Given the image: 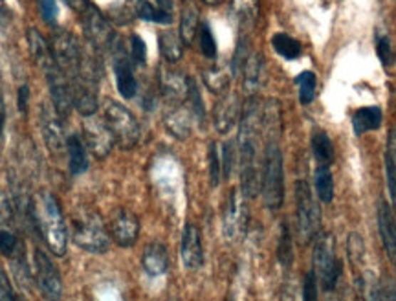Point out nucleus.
<instances>
[{
    "mask_svg": "<svg viewBox=\"0 0 396 301\" xmlns=\"http://www.w3.org/2000/svg\"><path fill=\"white\" fill-rule=\"evenodd\" d=\"M83 136H85L86 147L90 149L95 158H107L110 150L116 146L113 131L108 129L105 120H95V118H86L83 123Z\"/></svg>",
    "mask_w": 396,
    "mask_h": 301,
    "instance_id": "obj_12",
    "label": "nucleus"
},
{
    "mask_svg": "<svg viewBox=\"0 0 396 301\" xmlns=\"http://www.w3.org/2000/svg\"><path fill=\"white\" fill-rule=\"evenodd\" d=\"M347 250H349V257H350V262H353V267L354 268L362 267L363 257H365V248H363L362 237L358 235V233H350Z\"/></svg>",
    "mask_w": 396,
    "mask_h": 301,
    "instance_id": "obj_42",
    "label": "nucleus"
},
{
    "mask_svg": "<svg viewBox=\"0 0 396 301\" xmlns=\"http://www.w3.org/2000/svg\"><path fill=\"white\" fill-rule=\"evenodd\" d=\"M158 81L160 91L169 103L182 105L189 96V78H185L180 70L172 68L171 63L160 66Z\"/></svg>",
    "mask_w": 396,
    "mask_h": 301,
    "instance_id": "obj_14",
    "label": "nucleus"
},
{
    "mask_svg": "<svg viewBox=\"0 0 396 301\" xmlns=\"http://www.w3.org/2000/svg\"><path fill=\"white\" fill-rule=\"evenodd\" d=\"M312 272L323 290L332 292L341 275V262L336 255V243L330 233L319 232L314 239Z\"/></svg>",
    "mask_w": 396,
    "mask_h": 301,
    "instance_id": "obj_3",
    "label": "nucleus"
},
{
    "mask_svg": "<svg viewBox=\"0 0 396 301\" xmlns=\"http://www.w3.org/2000/svg\"><path fill=\"white\" fill-rule=\"evenodd\" d=\"M182 262L187 270H198L204 265V248L200 230L193 223H187L182 233L180 245Z\"/></svg>",
    "mask_w": 396,
    "mask_h": 301,
    "instance_id": "obj_17",
    "label": "nucleus"
},
{
    "mask_svg": "<svg viewBox=\"0 0 396 301\" xmlns=\"http://www.w3.org/2000/svg\"><path fill=\"white\" fill-rule=\"evenodd\" d=\"M193 120L194 114L193 111L185 108L184 105H174L172 111H169L164 118L165 129L172 134L178 140H185V138L191 136V131H193Z\"/></svg>",
    "mask_w": 396,
    "mask_h": 301,
    "instance_id": "obj_19",
    "label": "nucleus"
},
{
    "mask_svg": "<svg viewBox=\"0 0 396 301\" xmlns=\"http://www.w3.org/2000/svg\"><path fill=\"white\" fill-rule=\"evenodd\" d=\"M158 44L162 57H164L167 63H171V65L178 63V61L182 59V56H184V41H182L178 31H162L158 37Z\"/></svg>",
    "mask_w": 396,
    "mask_h": 301,
    "instance_id": "obj_26",
    "label": "nucleus"
},
{
    "mask_svg": "<svg viewBox=\"0 0 396 301\" xmlns=\"http://www.w3.org/2000/svg\"><path fill=\"white\" fill-rule=\"evenodd\" d=\"M281 301H303V285L296 277H286L281 290Z\"/></svg>",
    "mask_w": 396,
    "mask_h": 301,
    "instance_id": "obj_43",
    "label": "nucleus"
},
{
    "mask_svg": "<svg viewBox=\"0 0 396 301\" xmlns=\"http://www.w3.org/2000/svg\"><path fill=\"white\" fill-rule=\"evenodd\" d=\"M207 162H209V178H212V185L217 188L222 180V160H220L219 143L212 142L209 146V153H207Z\"/></svg>",
    "mask_w": 396,
    "mask_h": 301,
    "instance_id": "obj_39",
    "label": "nucleus"
},
{
    "mask_svg": "<svg viewBox=\"0 0 396 301\" xmlns=\"http://www.w3.org/2000/svg\"><path fill=\"white\" fill-rule=\"evenodd\" d=\"M142 267L152 277L164 275L169 268V254L165 245H162L158 241L147 245V248L143 250Z\"/></svg>",
    "mask_w": 396,
    "mask_h": 301,
    "instance_id": "obj_20",
    "label": "nucleus"
},
{
    "mask_svg": "<svg viewBox=\"0 0 396 301\" xmlns=\"http://www.w3.org/2000/svg\"><path fill=\"white\" fill-rule=\"evenodd\" d=\"M17 301H24V300H19V297H17Z\"/></svg>",
    "mask_w": 396,
    "mask_h": 301,
    "instance_id": "obj_60",
    "label": "nucleus"
},
{
    "mask_svg": "<svg viewBox=\"0 0 396 301\" xmlns=\"http://www.w3.org/2000/svg\"><path fill=\"white\" fill-rule=\"evenodd\" d=\"M28 101H30V88H28V85H22L19 88V111L22 114L28 112Z\"/></svg>",
    "mask_w": 396,
    "mask_h": 301,
    "instance_id": "obj_51",
    "label": "nucleus"
},
{
    "mask_svg": "<svg viewBox=\"0 0 396 301\" xmlns=\"http://www.w3.org/2000/svg\"><path fill=\"white\" fill-rule=\"evenodd\" d=\"M380 292H382L383 301H396V288L391 285H380Z\"/></svg>",
    "mask_w": 396,
    "mask_h": 301,
    "instance_id": "obj_52",
    "label": "nucleus"
},
{
    "mask_svg": "<svg viewBox=\"0 0 396 301\" xmlns=\"http://www.w3.org/2000/svg\"><path fill=\"white\" fill-rule=\"evenodd\" d=\"M198 30H200V15H198V9L191 4L185 6L180 19V31H178L184 44L191 46V44L194 43V39L198 37Z\"/></svg>",
    "mask_w": 396,
    "mask_h": 301,
    "instance_id": "obj_28",
    "label": "nucleus"
},
{
    "mask_svg": "<svg viewBox=\"0 0 396 301\" xmlns=\"http://www.w3.org/2000/svg\"><path fill=\"white\" fill-rule=\"evenodd\" d=\"M233 11L237 15L242 30H251L259 17V0H233Z\"/></svg>",
    "mask_w": 396,
    "mask_h": 301,
    "instance_id": "obj_29",
    "label": "nucleus"
},
{
    "mask_svg": "<svg viewBox=\"0 0 396 301\" xmlns=\"http://www.w3.org/2000/svg\"><path fill=\"white\" fill-rule=\"evenodd\" d=\"M277 259L284 268H292L293 262V241L288 223H283L279 235V246H277Z\"/></svg>",
    "mask_w": 396,
    "mask_h": 301,
    "instance_id": "obj_34",
    "label": "nucleus"
},
{
    "mask_svg": "<svg viewBox=\"0 0 396 301\" xmlns=\"http://www.w3.org/2000/svg\"><path fill=\"white\" fill-rule=\"evenodd\" d=\"M4 125H6V103H4V94L0 91V136L4 133Z\"/></svg>",
    "mask_w": 396,
    "mask_h": 301,
    "instance_id": "obj_53",
    "label": "nucleus"
},
{
    "mask_svg": "<svg viewBox=\"0 0 396 301\" xmlns=\"http://www.w3.org/2000/svg\"><path fill=\"white\" fill-rule=\"evenodd\" d=\"M198 44H200V52L207 57V59H215L217 57V41L213 37V31L209 24L202 22L200 30H198Z\"/></svg>",
    "mask_w": 396,
    "mask_h": 301,
    "instance_id": "obj_38",
    "label": "nucleus"
},
{
    "mask_svg": "<svg viewBox=\"0 0 396 301\" xmlns=\"http://www.w3.org/2000/svg\"><path fill=\"white\" fill-rule=\"evenodd\" d=\"M376 53H378V59L382 61V65L385 66V68H391V66L395 65L396 56L387 35L380 34L378 37H376Z\"/></svg>",
    "mask_w": 396,
    "mask_h": 301,
    "instance_id": "obj_40",
    "label": "nucleus"
},
{
    "mask_svg": "<svg viewBox=\"0 0 396 301\" xmlns=\"http://www.w3.org/2000/svg\"><path fill=\"white\" fill-rule=\"evenodd\" d=\"M108 233L110 239H114L118 246L121 248H130L136 245L140 237V219L136 213L130 210L120 208L110 217V224H108Z\"/></svg>",
    "mask_w": 396,
    "mask_h": 301,
    "instance_id": "obj_11",
    "label": "nucleus"
},
{
    "mask_svg": "<svg viewBox=\"0 0 396 301\" xmlns=\"http://www.w3.org/2000/svg\"><path fill=\"white\" fill-rule=\"evenodd\" d=\"M169 301H178V300H174V297H171V300H169Z\"/></svg>",
    "mask_w": 396,
    "mask_h": 301,
    "instance_id": "obj_59",
    "label": "nucleus"
},
{
    "mask_svg": "<svg viewBox=\"0 0 396 301\" xmlns=\"http://www.w3.org/2000/svg\"><path fill=\"white\" fill-rule=\"evenodd\" d=\"M296 85L299 88V101L303 105H311L316 98V85H318V79H316L314 72H301L296 78Z\"/></svg>",
    "mask_w": 396,
    "mask_h": 301,
    "instance_id": "obj_36",
    "label": "nucleus"
},
{
    "mask_svg": "<svg viewBox=\"0 0 396 301\" xmlns=\"http://www.w3.org/2000/svg\"><path fill=\"white\" fill-rule=\"evenodd\" d=\"M246 198L239 195L237 190H231L226 200L224 213H222V230L229 241L239 237L246 226Z\"/></svg>",
    "mask_w": 396,
    "mask_h": 301,
    "instance_id": "obj_16",
    "label": "nucleus"
},
{
    "mask_svg": "<svg viewBox=\"0 0 396 301\" xmlns=\"http://www.w3.org/2000/svg\"><path fill=\"white\" fill-rule=\"evenodd\" d=\"M316 193L325 204H330L334 200V177L328 165H319L316 169Z\"/></svg>",
    "mask_w": 396,
    "mask_h": 301,
    "instance_id": "obj_32",
    "label": "nucleus"
},
{
    "mask_svg": "<svg viewBox=\"0 0 396 301\" xmlns=\"http://www.w3.org/2000/svg\"><path fill=\"white\" fill-rule=\"evenodd\" d=\"M156 4V8H160V9H164V11H167V14H171L172 11V0H155Z\"/></svg>",
    "mask_w": 396,
    "mask_h": 301,
    "instance_id": "obj_55",
    "label": "nucleus"
},
{
    "mask_svg": "<svg viewBox=\"0 0 396 301\" xmlns=\"http://www.w3.org/2000/svg\"><path fill=\"white\" fill-rule=\"evenodd\" d=\"M271 46L284 59L293 61L297 57H301L303 46L299 41H296L293 37H290L288 34H276L271 37Z\"/></svg>",
    "mask_w": 396,
    "mask_h": 301,
    "instance_id": "obj_31",
    "label": "nucleus"
},
{
    "mask_svg": "<svg viewBox=\"0 0 396 301\" xmlns=\"http://www.w3.org/2000/svg\"><path fill=\"white\" fill-rule=\"evenodd\" d=\"M233 70L226 65H213L204 70L202 79L206 86L213 94H224L228 92L229 81H231Z\"/></svg>",
    "mask_w": 396,
    "mask_h": 301,
    "instance_id": "obj_27",
    "label": "nucleus"
},
{
    "mask_svg": "<svg viewBox=\"0 0 396 301\" xmlns=\"http://www.w3.org/2000/svg\"><path fill=\"white\" fill-rule=\"evenodd\" d=\"M383 114L380 107H362L354 112L353 116V131L356 136L370 133V131L380 129L382 125Z\"/></svg>",
    "mask_w": 396,
    "mask_h": 301,
    "instance_id": "obj_23",
    "label": "nucleus"
},
{
    "mask_svg": "<svg viewBox=\"0 0 396 301\" xmlns=\"http://www.w3.org/2000/svg\"><path fill=\"white\" fill-rule=\"evenodd\" d=\"M389 160H391L392 164L396 168V129L389 131V136H387V153H385Z\"/></svg>",
    "mask_w": 396,
    "mask_h": 301,
    "instance_id": "obj_50",
    "label": "nucleus"
},
{
    "mask_svg": "<svg viewBox=\"0 0 396 301\" xmlns=\"http://www.w3.org/2000/svg\"><path fill=\"white\" fill-rule=\"evenodd\" d=\"M81 21L83 30L86 34V39L90 41L95 50H105V48H113L114 34L113 28L108 24L107 19L99 14V9L94 4L86 2L85 8L81 9Z\"/></svg>",
    "mask_w": 396,
    "mask_h": 301,
    "instance_id": "obj_9",
    "label": "nucleus"
},
{
    "mask_svg": "<svg viewBox=\"0 0 396 301\" xmlns=\"http://www.w3.org/2000/svg\"><path fill=\"white\" fill-rule=\"evenodd\" d=\"M385 177H387V188H389V197H391L392 210H395L396 213V168L387 156H385Z\"/></svg>",
    "mask_w": 396,
    "mask_h": 301,
    "instance_id": "obj_46",
    "label": "nucleus"
},
{
    "mask_svg": "<svg viewBox=\"0 0 396 301\" xmlns=\"http://www.w3.org/2000/svg\"><path fill=\"white\" fill-rule=\"evenodd\" d=\"M66 156H68V171L72 175H81L88 168V156H86L85 143L78 134L66 138Z\"/></svg>",
    "mask_w": 396,
    "mask_h": 301,
    "instance_id": "obj_25",
    "label": "nucleus"
},
{
    "mask_svg": "<svg viewBox=\"0 0 396 301\" xmlns=\"http://www.w3.org/2000/svg\"><path fill=\"white\" fill-rule=\"evenodd\" d=\"M328 301H338V300H328Z\"/></svg>",
    "mask_w": 396,
    "mask_h": 301,
    "instance_id": "obj_61",
    "label": "nucleus"
},
{
    "mask_svg": "<svg viewBox=\"0 0 396 301\" xmlns=\"http://www.w3.org/2000/svg\"><path fill=\"white\" fill-rule=\"evenodd\" d=\"M21 252H24L21 239L11 230H0V254L11 259L21 254Z\"/></svg>",
    "mask_w": 396,
    "mask_h": 301,
    "instance_id": "obj_37",
    "label": "nucleus"
},
{
    "mask_svg": "<svg viewBox=\"0 0 396 301\" xmlns=\"http://www.w3.org/2000/svg\"><path fill=\"white\" fill-rule=\"evenodd\" d=\"M35 265V283L39 287L41 294L46 301H61L63 297V280L57 267L48 257L44 250L35 248L33 252Z\"/></svg>",
    "mask_w": 396,
    "mask_h": 301,
    "instance_id": "obj_7",
    "label": "nucleus"
},
{
    "mask_svg": "<svg viewBox=\"0 0 396 301\" xmlns=\"http://www.w3.org/2000/svg\"><path fill=\"white\" fill-rule=\"evenodd\" d=\"M41 14H43L44 22L53 26L57 22V15H59L57 0H41Z\"/></svg>",
    "mask_w": 396,
    "mask_h": 301,
    "instance_id": "obj_47",
    "label": "nucleus"
},
{
    "mask_svg": "<svg viewBox=\"0 0 396 301\" xmlns=\"http://www.w3.org/2000/svg\"><path fill=\"white\" fill-rule=\"evenodd\" d=\"M103 118L121 149L130 150L136 147V143L140 142V125L125 105L118 103L114 99H105Z\"/></svg>",
    "mask_w": 396,
    "mask_h": 301,
    "instance_id": "obj_5",
    "label": "nucleus"
},
{
    "mask_svg": "<svg viewBox=\"0 0 396 301\" xmlns=\"http://www.w3.org/2000/svg\"><path fill=\"white\" fill-rule=\"evenodd\" d=\"M134 11L142 21L147 22H156V24H171L172 15L164 11V9L156 8V6L149 4L147 0H136L134 4Z\"/></svg>",
    "mask_w": 396,
    "mask_h": 301,
    "instance_id": "obj_33",
    "label": "nucleus"
},
{
    "mask_svg": "<svg viewBox=\"0 0 396 301\" xmlns=\"http://www.w3.org/2000/svg\"><path fill=\"white\" fill-rule=\"evenodd\" d=\"M68 8H72L73 11H78V14H81V9L85 8V4L88 2V0H63Z\"/></svg>",
    "mask_w": 396,
    "mask_h": 301,
    "instance_id": "obj_54",
    "label": "nucleus"
},
{
    "mask_svg": "<svg viewBox=\"0 0 396 301\" xmlns=\"http://www.w3.org/2000/svg\"><path fill=\"white\" fill-rule=\"evenodd\" d=\"M72 241L85 252L105 254L110 246V233L101 217L92 211H81L73 217Z\"/></svg>",
    "mask_w": 396,
    "mask_h": 301,
    "instance_id": "obj_4",
    "label": "nucleus"
},
{
    "mask_svg": "<svg viewBox=\"0 0 396 301\" xmlns=\"http://www.w3.org/2000/svg\"><path fill=\"white\" fill-rule=\"evenodd\" d=\"M220 160H222V178L231 177V171L237 162V147L235 142H226L220 150Z\"/></svg>",
    "mask_w": 396,
    "mask_h": 301,
    "instance_id": "obj_41",
    "label": "nucleus"
},
{
    "mask_svg": "<svg viewBox=\"0 0 396 301\" xmlns=\"http://www.w3.org/2000/svg\"><path fill=\"white\" fill-rule=\"evenodd\" d=\"M130 59L134 61V65L143 66L147 61V44L140 35H132L130 37Z\"/></svg>",
    "mask_w": 396,
    "mask_h": 301,
    "instance_id": "obj_44",
    "label": "nucleus"
},
{
    "mask_svg": "<svg viewBox=\"0 0 396 301\" xmlns=\"http://www.w3.org/2000/svg\"><path fill=\"white\" fill-rule=\"evenodd\" d=\"M202 2L207 6H219V4H222L224 0H202Z\"/></svg>",
    "mask_w": 396,
    "mask_h": 301,
    "instance_id": "obj_57",
    "label": "nucleus"
},
{
    "mask_svg": "<svg viewBox=\"0 0 396 301\" xmlns=\"http://www.w3.org/2000/svg\"><path fill=\"white\" fill-rule=\"evenodd\" d=\"M263 56L261 53H250L246 59L244 66H242V86L248 98H254L257 94L259 86H261V79H263Z\"/></svg>",
    "mask_w": 396,
    "mask_h": 301,
    "instance_id": "obj_22",
    "label": "nucleus"
},
{
    "mask_svg": "<svg viewBox=\"0 0 396 301\" xmlns=\"http://www.w3.org/2000/svg\"><path fill=\"white\" fill-rule=\"evenodd\" d=\"M39 120L48 150L56 156H63V153L66 150V134L65 127H63V118L57 114L53 105L46 103L41 107Z\"/></svg>",
    "mask_w": 396,
    "mask_h": 301,
    "instance_id": "obj_10",
    "label": "nucleus"
},
{
    "mask_svg": "<svg viewBox=\"0 0 396 301\" xmlns=\"http://www.w3.org/2000/svg\"><path fill=\"white\" fill-rule=\"evenodd\" d=\"M0 301H17L14 292V287L9 283V277L6 270L0 267Z\"/></svg>",
    "mask_w": 396,
    "mask_h": 301,
    "instance_id": "obj_48",
    "label": "nucleus"
},
{
    "mask_svg": "<svg viewBox=\"0 0 396 301\" xmlns=\"http://www.w3.org/2000/svg\"><path fill=\"white\" fill-rule=\"evenodd\" d=\"M14 220V206L9 203V198L0 193V223L8 224Z\"/></svg>",
    "mask_w": 396,
    "mask_h": 301,
    "instance_id": "obj_49",
    "label": "nucleus"
},
{
    "mask_svg": "<svg viewBox=\"0 0 396 301\" xmlns=\"http://www.w3.org/2000/svg\"><path fill=\"white\" fill-rule=\"evenodd\" d=\"M224 301H235V300H233L231 294H228V296H226V300H224Z\"/></svg>",
    "mask_w": 396,
    "mask_h": 301,
    "instance_id": "obj_58",
    "label": "nucleus"
},
{
    "mask_svg": "<svg viewBox=\"0 0 396 301\" xmlns=\"http://www.w3.org/2000/svg\"><path fill=\"white\" fill-rule=\"evenodd\" d=\"M312 153H314L319 165H330L334 162V156H336L334 143L327 133H316L312 136Z\"/></svg>",
    "mask_w": 396,
    "mask_h": 301,
    "instance_id": "obj_30",
    "label": "nucleus"
},
{
    "mask_svg": "<svg viewBox=\"0 0 396 301\" xmlns=\"http://www.w3.org/2000/svg\"><path fill=\"white\" fill-rule=\"evenodd\" d=\"M30 219L35 228L41 232L50 252L57 257H63L68 248V230H66L59 200L50 193H43L33 198Z\"/></svg>",
    "mask_w": 396,
    "mask_h": 301,
    "instance_id": "obj_1",
    "label": "nucleus"
},
{
    "mask_svg": "<svg viewBox=\"0 0 396 301\" xmlns=\"http://www.w3.org/2000/svg\"><path fill=\"white\" fill-rule=\"evenodd\" d=\"M50 46H52V53L57 66L65 72L66 78H73L81 68L83 56H85L75 37L70 35L68 31H56Z\"/></svg>",
    "mask_w": 396,
    "mask_h": 301,
    "instance_id": "obj_8",
    "label": "nucleus"
},
{
    "mask_svg": "<svg viewBox=\"0 0 396 301\" xmlns=\"http://www.w3.org/2000/svg\"><path fill=\"white\" fill-rule=\"evenodd\" d=\"M378 233L389 261L396 267V215L385 200L378 203Z\"/></svg>",
    "mask_w": 396,
    "mask_h": 301,
    "instance_id": "obj_18",
    "label": "nucleus"
},
{
    "mask_svg": "<svg viewBox=\"0 0 396 301\" xmlns=\"http://www.w3.org/2000/svg\"><path fill=\"white\" fill-rule=\"evenodd\" d=\"M358 296L360 301H383L382 292H380L378 281L372 277V274H363L356 277Z\"/></svg>",
    "mask_w": 396,
    "mask_h": 301,
    "instance_id": "obj_35",
    "label": "nucleus"
},
{
    "mask_svg": "<svg viewBox=\"0 0 396 301\" xmlns=\"http://www.w3.org/2000/svg\"><path fill=\"white\" fill-rule=\"evenodd\" d=\"M303 301H318V280L314 272H308L303 281Z\"/></svg>",
    "mask_w": 396,
    "mask_h": 301,
    "instance_id": "obj_45",
    "label": "nucleus"
},
{
    "mask_svg": "<svg viewBox=\"0 0 396 301\" xmlns=\"http://www.w3.org/2000/svg\"><path fill=\"white\" fill-rule=\"evenodd\" d=\"M46 73V81L50 86V94H52V105L63 120L70 116V112L73 108V98H72V86H70L68 78L65 72L56 65L44 70Z\"/></svg>",
    "mask_w": 396,
    "mask_h": 301,
    "instance_id": "obj_13",
    "label": "nucleus"
},
{
    "mask_svg": "<svg viewBox=\"0 0 396 301\" xmlns=\"http://www.w3.org/2000/svg\"><path fill=\"white\" fill-rule=\"evenodd\" d=\"M297 204V235L303 245L314 241L321 230V211H319L316 197L306 180H297L296 184Z\"/></svg>",
    "mask_w": 396,
    "mask_h": 301,
    "instance_id": "obj_6",
    "label": "nucleus"
},
{
    "mask_svg": "<svg viewBox=\"0 0 396 301\" xmlns=\"http://www.w3.org/2000/svg\"><path fill=\"white\" fill-rule=\"evenodd\" d=\"M8 21H9V11L4 8H0V26H4Z\"/></svg>",
    "mask_w": 396,
    "mask_h": 301,
    "instance_id": "obj_56",
    "label": "nucleus"
},
{
    "mask_svg": "<svg viewBox=\"0 0 396 301\" xmlns=\"http://www.w3.org/2000/svg\"><path fill=\"white\" fill-rule=\"evenodd\" d=\"M261 193H263L268 210H281L284 203V165L279 140H266V146H264Z\"/></svg>",
    "mask_w": 396,
    "mask_h": 301,
    "instance_id": "obj_2",
    "label": "nucleus"
},
{
    "mask_svg": "<svg viewBox=\"0 0 396 301\" xmlns=\"http://www.w3.org/2000/svg\"><path fill=\"white\" fill-rule=\"evenodd\" d=\"M114 73H116V85L120 94L125 99H132L136 92H138V81L134 78L129 59L123 53L118 56L116 61H114Z\"/></svg>",
    "mask_w": 396,
    "mask_h": 301,
    "instance_id": "obj_21",
    "label": "nucleus"
},
{
    "mask_svg": "<svg viewBox=\"0 0 396 301\" xmlns=\"http://www.w3.org/2000/svg\"><path fill=\"white\" fill-rule=\"evenodd\" d=\"M28 44H30L31 57H33L35 63L41 66L43 72L46 68H50L52 65H56V59H53V53H52V46H50V43L44 39L39 31L37 30L28 31Z\"/></svg>",
    "mask_w": 396,
    "mask_h": 301,
    "instance_id": "obj_24",
    "label": "nucleus"
},
{
    "mask_svg": "<svg viewBox=\"0 0 396 301\" xmlns=\"http://www.w3.org/2000/svg\"><path fill=\"white\" fill-rule=\"evenodd\" d=\"M242 107L241 99L235 92H224V96L217 101L213 108V123L217 133L228 134L241 121Z\"/></svg>",
    "mask_w": 396,
    "mask_h": 301,
    "instance_id": "obj_15",
    "label": "nucleus"
}]
</instances>
